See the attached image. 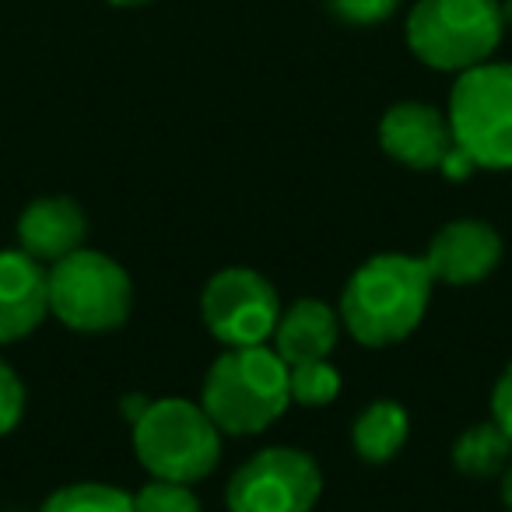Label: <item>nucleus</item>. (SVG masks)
Segmentation results:
<instances>
[{
    "label": "nucleus",
    "instance_id": "26",
    "mask_svg": "<svg viewBox=\"0 0 512 512\" xmlns=\"http://www.w3.org/2000/svg\"><path fill=\"white\" fill-rule=\"evenodd\" d=\"M502 8H505V25H512V0H505Z\"/></svg>",
    "mask_w": 512,
    "mask_h": 512
},
{
    "label": "nucleus",
    "instance_id": "11",
    "mask_svg": "<svg viewBox=\"0 0 512 512\" xmlns=\"http://www.w3.org/2000/svg\"><path fill=\"white\" fill-rule=\"evenodd\" d=\"M50 316L46 267L22 249H0V344H15Z\"/></svg>",
    "mask_w": 512,
    "mask_h": 512
},
{
    "label": "nucleus",
    "instance_id": "19",
    "mask_svg": "<svg viewBox=\"0 0 512 512\" xmlns=\"http://www.w3.org/2000/svg\"><path fill=\"white\" fill-rule=\"evenodd\" d=\"M327 11L344 25H355V29H365V25H383L397 15L400 0H323Z\"/></svg>",
    "mask_w": 512,
    "mask_h": 512
},
{
    "label": "nucleus",
    "instance_id": "12",
    "mask_svg": "<svg viewBox=\"0 0 512 512\" xmlns=\"http://www.w3.org/2000/svg\"><path fill=\"white\" fill-rule=\"evenodd\" d=\"M88 235V214L74 197H36L18 214V249L39 264H57L78 253Z\"/></svg>",
    "mask_w": 512,
    "mask_h": 512
},
{
    "label": "nucleus",
    "instance_id": "8",
    "mask_svg": "<svg viewBox=\"0 0 512 512\" xmlns=\"http://www.w3.org/2000/svg\"><path fill=\"white\" fill-rule=\"evenodd\" d=\"M200 320L225 348H256L274 337L281 295L264 274L249 267H225L200 292Z\"/></svg>",
    "mask_w": 512,
    "mask_h": 512
},
{
    "label": "nucleus",
    "instance_id": "17",
    "mask_svg": "<svg viewBox=\"0 0 512 512\" xmlns=\"http://www.w3.org/2000/svg\"><path fill=\"white\" fill-rule=\"evenodd\" d=\"M288 393H292V404L327 407L341 397V372L334 369L330 358L288 365Z\"/></svg>",
    "mask_w": 512,
    "mask_h": 512
},
{
    "label": "nucleus",
    "instance_id": "7",
    "mask_svg": "<svg viewBox=\"0 0 512 512\" xmlns=\"http://www.w3.org/2000/svg\"><path fill=\"white\" fill-rule=\"evenodd\" d=\"M323 495V470L313 453L267 446L253 453L225 488L228 512H313Z\"/></svg>",
    "mask_w": 512,
    "mask_h": 512
},
{
    "label": "nucleus",
    "instance_id": "25",
    "mask_svg": "<svg viewBox=\"0 0 512 512\" xmlns=\"http://www.w3.org/2000/svg\"><path fill=\"white\" fill-rule=\"evenodd\" d=\"M113 8H144V4H155V0H106Z\"/></svg>",
    "mask_w": 512,
    "mask_h": 512
},
{
    "label": "nucleus",
    "instance_id": "13",
    "mask_svg": "<svg viewBox=\"0 0 512 512\" xmlns=\"http://www.w3.org/2000/svg\"><path fill=\"white\" fill-rule=\"evenodd\" d=\"M341 337V313L320 299H295L288 309H281V320L274 327V351L288 365L316 362L330 358Z\"/></svg>",
    "mask_w": 512,
    "mask_h": 512
},
{
    "label": "nucleus",
    "instance_id": "20",
    "mask_svg": "<svg viewBox=\"0 0 512 512\" xmlns=\"http://www.w3.org/2000/svg\"><path fill=\"white\" fill-rule=\"evenodd\" d=\"M25 418V383L18 372L0 358V439L11 435Z\"/></svg>",
    "mask_w": 512,
    "mask_h": 512
},
{
    "label": "nucleus",
    "instance_id": "9",
    "mask_svg": "<svg viewBox=\"0 0 512 512\" xmlns=\"http://www.w3.org/2000/svg\"><path fill=\"white\" fill-rule=\"evenodd\" d=\"M425 264L439 285H477L502 264V235L477 218L449 221L428 242Z\"/></svg>",
    "mask_w": 512,
    "mask_h": 512
},
{
    "label": "nucleus",
    "instance_id": "14",
    "mask_svg": "<svg viewBox=\"0 0 512 512\" xmlns=\"http://www.w3.org/2000/svg\"><path fill=\"white\" fill-rule=\"evenodd\" d=\"M411 435V414L397 400H372L351 425V446L358 460L365 463H390L404 449Z\"/></svg>",
    "mask_w": 512,
    "mask_h": 512
},
{
    "label": "nucleus",
    "instance_id": "5",
    "mask_svg": "<svg viewBox=\"0 0 512 512\" xmlns=\"http://www.w3.org/2000/svg\"><path fill=\"white\" fill-rule=\"evenodd\" d=\"M50 316L78 334H109L127 323L134 309V281L109 253L85 249L46 267Z\"/></svg>",
    "mask_w": 512,
    "mask_h": 512
},
{
    "label": "nucleus",
    "instance_id": "2",
    "mask_svg": "<svg viewBox=\"0 0 512 512\" xmlns=\"http://www.w3.org/2000/svg\"><path fill=\"white\" fill-rule=\"evenodd\" d=\"M200 407L211 414L221 435H260L292 407L288 362L267 344L225 348L211 362L200 386Z\"/></svg>",
    "mask_w": 512,
    "mask_h": 512
},
{
    "label": "nucleus",
    "instance_id": "24",
    "mask_svg": "<svg viewBox=\"0 0 512 512\" xmlns=\"http://www.w3.org/2000/svg\"><path fill=\"white\" fill-rule=\"evenodd\" d=\"M502 505H505V512H512V460H509V467L502 470Z\"/></svg>",
    "mask_w": 512,
    "mask_h": 512
},
{
    "label": "nucleus",
    "instance_id": "15",
    "mask_svg": "<svg viewBox=\"0 0 512 512\" xmlns=\"http://www.w3.org/2000/svg\"><path fill=\"white\" fill-rule=\"evenodd\" d=\"M512 460V439L495 425V421H477L460 439L453 442V467L477 481L502 477V470Z\"/></svg>",
    "mask_w": 512,
    "mask_h": 512
},
{
    "label": "nucleus",
    "instance_id": "1",
    "mask_svg": "<svg viewBox=\"0 0 512 512\" xmlns=\"http://www.w3.org/2000/svg\"><path fill=\"white\" fill-rule=\"evenodd\" d=\"M432 285L425 256H369L341 292V327L362 348H390L421 327Z\"/></svg>",
    "mask_w": 512,
    "mask_h": 512
},
{
    "label": "nucleus",
    "instance_id": "23",
    "mask_svg": "<svg viewBox=\"0 0 512 512\" xmlns=\"http://www.w3.org/2000/svg\"><path fill=\"white\" fill-rule=\"evenodd\" d=\"M148 404H151V397H144V393H127V397H123V404H120V411H123V418L134 425V421L148 411Z\"/></svg>",
    "mask_w": 512,
    "mask_h": 512
},
{
    "label": "nucleus",
    "instance_id": "10",
    "mask_svg": "<svg viewBox=\"0 0 512 512\" xmlns=\"http://www.w3.org/2000/svg\"><path fill=\"white\" fill-rule=\"evenodd\" d=\"M379 144L393 162L407 169L439 172L442 158L453 151L449 116L428 102H397L379 120Z\"/></svg>",
    "mask_w": 512,
    "mask_h": 512
},
{
    "label": "nucleus",
    "instance_id": "21",
    "mask_svg": "<svg viewBox=\"0 0 512 512\" xmlns=\"http://www.w3.org/2000/svg\"><path fill=\"white\" fill-rule=\"evenodd\" d=\"M491 421L512 439V362L505 365L502 376L495 379V390H491Z\"/></svg>",
    "mask_w": 512,
    "mask_h": 512
},
{
    "label": "nucleus",
    "instance_id": "3",
    "mask_svg": "<svg viewBox=\"0 0 512 512\" xmlns=\"http://www.w3.org/2000/svg\"><path fill=\"white\" fill-rule=\"evenodd\" d=\"M404 36L425 67L463 74L488 64L502 46L505 8L498 0H418L407 15Z\"/></svg>",
    "mask_w": 512,
    "mask_h": 512
},
{
    "label": "nucleus",
    "instance_id": "22",
    "mask_svg": "<svg viewBox=\"0 0 512 512\" xmlns=\"http://www.w3.org/2000/svg\"><path fill=\"white\" fill-rule=\"evenodd\" d=\"M439 172L449 179V183H463V179H470L477 172V165H474V158L467 155V151H460L453 144V151H449L446 158H442V165H439Z\"/></svg>",
    "mask_w": 512,
    "mask_h": 512
},
{
    "label": "nucleus",
    "instance_id": "16",
    "mask_svg": "<svg viewBox=\"0 0 512 512\" xmlns=\"http://www.w3.org/2000/svg\"><path fill=\"white\" fill-rule=\"evenodd\" d=\"M39 512H134V495L102 481L64 484L39 505Z\"/></svg>",
    "mask_w": 512,
    "mask_h": 512
},
{
    "label": "nucleus",
    "instance_id": "18",
    "mask_svg": "<svg viewBox=\"0 0 512 512\" xmlns=\"http://www.w3.org/2000/svg\"><path fill=\"white\" fill-rule=\"evenodd\" d=\"M134 512H204L190 484L158 481L151 477L141 491H134Z\"/></svg>",
    "mask_w": 512,
    "mask_h": 512
},
{
    "label": "nucleus",
    "instance_id": "6",
    "mask_svg": "<svg viewBox=\"0 0 512 512\" xmlns=\"http://www.w3.org/2000/svg\"><path fill=\"white\" fill-rule=\"evenodd\" d=\"M453 144L477 169H512V64H477L456 74L449 92Z\"/></svg>",
    "mask_w": 512,
    "mask_h": 512
},
{
    "label": "nucleus",
    "instance_id": "4",
    "mask_svg": "<svg viewBox=\"0 0 512 512\" xmlns=\"http://www.w3.org/2000/svg\"><path fill=\"white\" fill-rule=\"evenodd\" d=\"M134 456L158 481L197 484L214 474L221 460L218 425L211 414L186 397L151 400L148 411L134 421Z\"/></svg>",
    "mask_w": 512,
    "mask_h": 512
}]
</instances>
